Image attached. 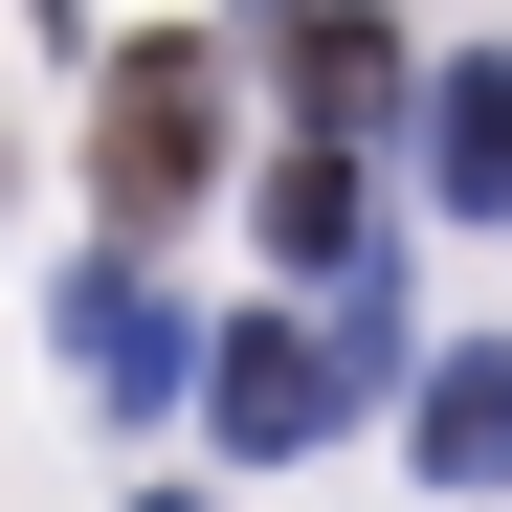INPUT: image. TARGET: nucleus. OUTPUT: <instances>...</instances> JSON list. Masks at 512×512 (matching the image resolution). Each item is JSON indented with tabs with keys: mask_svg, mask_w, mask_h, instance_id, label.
Listing matches in <instances>:
<instances>
[{
	"mask_svg": "<svg viewBox=\"0 0 512 512\" xmlns=\"http://www.w3.org/2000/svg\"><path fill=\"white\" fill-rule=\"evenodd\" d=\"M201 156H223L201 45H134V67H112V112H90V201H112V223H179V201H201Z\"/></svg>",
	"mask_w": 512,
	"mask_h": 512,
	"instance_id": "f257e3e1",
	"label": "nucleus"
},
{
	"mask_svg": "<svg viewBox=\"0 0 512 512\" xmlns=\"http://www.w3.org/2000/svg\"><path fill=\"white\" fill-rule=\"evenodd\" d=\"M67 357H90V401H156V379H179V312H156L134 268H90V290H67Z\"/></svg>",
	"mask_w": 512,
	"mask_h": 512,
	"instance_id": "f03ea898",
	"label": "nucleus"
},
{
	"mask_svg": "<svg viewBox=\"0 0 512 512\" xmlns=\"http://www.w3.org/2000/svg\"><path fill=\"white\" fill-rule=\"evenodd\" d=\"M423 156H446V201H512V67H446L423 90Z\"/></svg>",
	"mask_w": 512,
	"mask_h": 512,
	"instance_id": "7ed1b4c3",
	"label": "nucleus"
},
{
	"mask_svg": "<svg viewBox=\"0 0 512 512\" xmlns=\"http://www.w3.org/2000/svg\"><path fill=\"white\" fill-rule=\"evenodd\" d=\"M268 245H290V268H357V156H290V179H268Z\"/></svg>",
	"mask_w": 512,
	"mask_h": 512,
	"instance_id": "20e7f679",
	"label": "nucleus"
},
{
	"mask_svg": "<svg viewBox=\"0 0 512 512\" xmlns=\"http://www.w3.org/2000/svg\"><path fill=\"white\" fill-rule=\"evenodd\" d=\"M423 468H512V379H490V357L423 379Z\"/></svg>",
	"mask_w": 512,
	"mask_h": 512,
	"instance_id": "39448f33",
	"label": "nucleus"
}]
</instances>
